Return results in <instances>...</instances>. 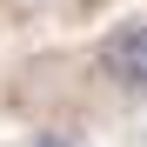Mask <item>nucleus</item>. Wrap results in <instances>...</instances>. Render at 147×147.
<instances>
[{
	"label": "nucleus",
	"mask_w": 147,
	"mask_h": 147,
	"mask_svg": "<svg viewBox=\"0 0 147 147\" xmlns=\"http://www.w3.org/2000/svg\"><path fill=\"white\" fill-rule=\"evenodd\" d=\"M100 74L120 87H147V20H127L100 40Z\"/></svg>",
	"instance_id": "obj_1"
},
{
	"label": "nucleus",
	"mask_w": 147,
	"mask_h": 147,
	"mask_svg": "<svg viewBox=\"0 0 147 147\" xmlns=\"http://www.w3.org/2000/svg\"><path fill=\"white\" fill-rule=\"evenodd\" d=\"M27 147H74L67 134H40V140H27Z\"/></svg>",
	"instance_id": "obj_2"
}]
</instances>
